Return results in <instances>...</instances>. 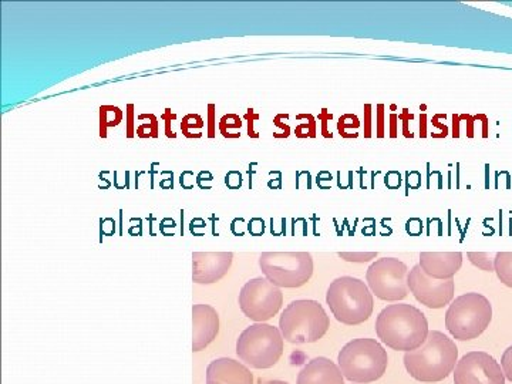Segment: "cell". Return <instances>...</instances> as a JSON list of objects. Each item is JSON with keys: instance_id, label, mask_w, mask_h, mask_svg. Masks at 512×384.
I'll use <instances>...</instances> for the list:
<instances>
[{"instance_id": "25", "label": "cell", "mask_w": 512, "mask_h": 384, "mask_svg": "<svg viewBox=\"0 0 512 384\" xmlns=\"http://www.w3.org/2000/svg\"><path fill=\"white\" fill-rule=\"evenodd\" d=\"M215 114H217V106L215 104H208V137L214 138L215 134H217V119H215Z\"/></svg>"}, {"instance_id": "14", "label": "cell", "mask_w": 512, "mask_h": 384, "mask_svg": "<svg viewBox=\"0 0 512 384\" xmlns=\"http://www.w3.org/2000/svg\"><path fill=\"white\" fill-rule=\"evenodd\" d=\"M192 350L201 352L210 346L220 332V316L210 305L192 306Z\"/></svg>"}, {"instance_id": "9", "label": "cell", "mask_w": 512, "mask_h": 384, "mask_svg": "<svg viewBox=\"0 0 512 384\" xmlns=\"http://www.w3.org/2000/svg\"><path fill=\"white\" fill-rule=\"evenodd\" d=\"M366 281L376 298L399 302L409 295V269L396 258L377 259L366 272Z\"/></svg>"}, {"instance_id": "3", "label": "cell", "mask_w": 512, "mask_h": 384, "mask_svg": "<svg viewBox=\"0 0 512 384\" xmlns=\"http://www.w3.org/2000/svg\"><path fill=\"white\" fill-rule=\"evenodd\" d=\"M326 303L336 320L343 325H362L372 316L375 299L362 279L342 276L329 285Z\"/></svg>"}, {"instance_id": "28", "label": "cell", "mask_w": 512, "mask_h": 384, "mask_svg": "<svg viewBox=\"0 0 512 384\" xmlns=\"http://www.w3.org/2000/svg\"><path fill=\"white\" fill-rule=\"evenodd\" d=\"M134 104H128L127 106V113H126V136L127 138H133L136 136L137 128H134Z\"/></svg>"}, {"instance_id": "16", "label": "cell", "mask_w": 512, "mask_h": 384, "mask_svg": "<svg viewBox=\"0 0 512 384\" xmlns=\"http://www.w3.org/2000/svg\"><path fill=\"white\" fill-rule=\"evenodd\" d=\"M207 383L254 384V375L237 360L221 357L207 367Z\"/></svg>"}, {"instance_id": "2", "label": "cell", "mask_w": 512, "mask_h": 384, "mask_svg": "<svg viewBox=\"0 0 512 384\" xmlns=\"http://www.w3.org/2000/svg\"><path fill=\"white\" fill-rule=\"evenodd\" d=\"M458 348L444 333L433 330L419 349L404 353V366L413 379L437 383L447 379L456 369Z\"/></svg>"}, {"instance_id": "1", "label": "cell", "mask_w": 512, "mask_h": 384, "mask_svg": "<svg viewBox=\"0 0 512 384\" xmlns=\"http://www.w3.org/2000/svg\"><path fill=\"white\" fill-rule=\"evenodd\" d=\"M429 333L426 315L410 303L386 306L376 319L377 338L397 352L419 349Z\"/></svg>"}, {"instance_id": "20", "label": "cell", "mask_w": 512, "mask_h": 384, "mask_svg": "<svg viewBox=\"0 0 512 384\" xmlns=\"http://www.w3.org/2000/svg\"><path fill=\"white\" fill-rule=\"evenodd\" d=\"M181 131L187 138H201L202 128L205 127V121L200 114H187L181 121Z\"/></svg>"}, {"instance_id": "26", "label": "cell", "mask_w": 512, "mask_h": 384, "mask_svg": "<svg viewBox=\"0 0 512 384\" xmlns=\"http://www.w3.org/2000/svg\"><path fill=\"white\" fill-rule=\"evenodd\" d=\"M501 367H503L505 379L512 382V346L505 350L503 359H501Z\"/></svg>"}, {"instance_id": "17", "label": "cell", "mask_w": 512, "mask_h": 384, "mask_svg": "<svg viewBox=\"0 0 512 384\" xmlns=\"http://www.w3.org/2000/svg\"><path fill=\"white\" fill-rule=\"evenodd\" d=\"M298 384H345V376L328 357H316L299 372Z\"/></svg>"}, {"instance_id": "30", "label": "cell", "mask_w": 512, "mask_h": 384, "mask_svg": "<svg viewBox=\"0 0 512 384\" xmlns=\"http://www.w3.org/2000/svg\"><path fill=\"white\" fill-rule=\"evenodd\" d=\"M207 384H220V383H207Z\"/></svg>"}, {"instance_id": "12", "label": "cell", "mask_w": 512, "mask_h": 384, "mask_svg": "<svg viewBox=\"0 0 512 384\" xmlns=\"http://www.w3.org/2000/svg\"><path fill=\"white\" fill-rule=\"evenodd\" d=\"M409 291L421 305L430 309H441L453 301L456 282L454 279L440 281L431 278L420 265H416L409 272Z\"/></svg>"}, {"instance_id": "7", "label": "cell", "mask_w": 512, "mask_h": 384, "mask_svg": "<svg viewBox=\"0 0 512 384\" xmlns=\"http://www.w3.org/2000/svg\"><path fill=\"white\" fill-rule=\"evenodd\" d=\"M281 330L268 323H255L239 335L237 355L252 369H271L284 355Z\"/></svg>"}, {"instance_id": "23", "label": "cell", "mask_w": 512, "mask_h": 384, "mask_svg": "<svg viewBox=\"0 0 512 384\" xmlns=\"http://www.w3.org/2000/svg\"><path fill=\"white\" fill-rule=\"evenodd\" d=\"M495 255L497 254H487V252H470V254H468V259H470L471 264L480 268L481 271L494 272Z\"/></svg>"}, {"instance_id": "29", "label": "cell", "mask_w": 512, "mask_h": 384, "mask_svg": "<svg viewBox=\"0 0 512 384\" xmlns=\"http://www.w3.org/2000/svg\"><path fill=\"white\" fill-rule=\"evenodd\" d=\"M259 384H289V383L282 382V380H268V382H262V380H261V383H259Z\"/></svg>"}, {"instance_id": "4", "label": "cell", "mask_w": 512, "mask_h": 384, "mask_svg": "<svg viewBox=\"0 0 512 384\" xmlns=\"http://www.w3.org/2000/svg\"><path fill=\"white\" fill-rule=\"evenodd\" d=\"M338 362L345 379L367 384L382 379L389 365V356L376 339H353L340 350Z\"/></svg>"}, {"instance_id": "15", "label": "cell", "mask_w": 512, "mask_h": 384, "mask_svg": "<svg viewBox=\"0 0 512 384\" xmlns=\"http://www.w3.org/2000/svg\"><path fill=\"white\" fill-rule=\"evenodd\" d=\"M421 269L427 275L440 281L453 279L463 265V254L461 252H421Z\"/></svg>"}, {"instance_id": "19", "label": "cell", "mask_w": 512, "mask_h": 384, "mask_svg": "<svg viewBox=\"0 0 512 384\" xmlns=\"http://www.w3.org/2000/svg\"><path fill=\"white\" fill-rule=\"evenodd\" d=\"M494 272L505 286L512 289V252H498L495 255Z\"/></svg>"}, {"instance_id": "10", "label": "cell", "mask_w": 512, "mask_h": 384, "mask_svg": "<svg viewBox=\"0 0 512 384\" xmlns=\"http://www.w3.org/2000/svg\"><path fill=\"white\" fill-rule=\"evenodd\" d=\"M238 302L239 308L248 319L264 323L281 311L284 293L268 279L254 278L242 286Z\"/></svg>"}, {"instance_id": "6", "label": "cell", "mask_w": 512, "mask_h": 384, "mask_svg": "<svg viewBox=\"0 0 512 384\" xmlns=\"http://www.w3.org/2000/svg\"><path fill=\"white\" fill-rule=\"evenodd\" d=\"M493 320V306L481 293L458 296L446 313V328L454 339L466 342L483 335Z\"/></svg>"}, {"instance_id": "13", "label": "cell", "mask_w": 512, "mask_h": 384, "mask_svg": "<svg viewBox=\"0 0 512 384\" xmlns=\"http://www.w3.org/2000/svg\"><path fill=\"white\" fill-rule=\"evenodd\" d=\"M232 252H194L192 254V281L195 284H217L231 269Z\"/></svg>"}, {"instance_id": "18", "label": "cell", "mask_w": 512, "mask_h": 384, "mask_svg": "<svg viewBox=\"0 0 512 384\" xmlns=\"http://www.w3.org/2000/svg\"><path fill=\"white\" fill-rule=\"evenodd\" d=\"M123 111L119 109L117 106H111V104H107V106L100 107V137L107 138V130L110 127H117L123 121Z\"/></svg>"}, {"instance_id": "5", "label": "cell", "mask_w": 512, "mask_h": 384, "mask_svg": "<svg viewBox=\"0 0 512 384\" xmlns=\"http://www.w3.org/2000/svg\"><path fill=\"white\" fill-rule=\"evenodd\" d=\"M330 319L323 306L311 299H299L286 306L279 319V330L293 345L315 343L328 333Z\"/></svg>"}, {"instance_id": "11", "label": "cell", "mask_w": 512, "mask_h": 384, "mask_svg": "<svg viewBox=\"0 0 512 384\" xmlns=\"http://www.w3.org/2000/svg\"><path fill=\"white\" fill-rule=\"evenodd\" d=\"M454 384H505L503 367L488 353H467L454 369Z\"/></svg>"}, {"instance_id": "8", "label": "cell", "mask_w": 512, "mask_h": 384, "mask_svg": "<svg viewBox=\"0 0 512 384\" xmlns=\"http://www.w3.org/2000/svg\"><path fill=\"white\" fill-rule=\"evenodd\" d=\"M259 268L279 288L296 289L311 281L313 258L309 252H264Z\"/></svg>"}, {"instance_id": "21", "label": "cell", "mask_w": 512, "mask_h": 384, "mask_svg": "<svg viewBox=\"0 0 512 384\" xmlns=\"http://www.w3.org/2000/svg\"><path fill=\"white\" fill-rule=\"evenodd\" d=\"M220 133L225 138H239L241 137L242 120L237 114H225L221 117Z\"/></svg>"}, {"instance_id": "22", "label": "cell", "mask_w": 512, "mask_h": 384, "mask_svg": "<svg viewBox=\"0 0 512 384\" xmlns=\"http://www.w3.org/2000/svg\"><path fill=\"white\" fill-rule=\"evenodd\" d=\"M138 120H147V123H141L140 126L137 127L136 134L140 138H157L158 134H160V128H158V119L157 116H154L153 113L150 114H140L138 116Z\"/></svg>"}, {"instance_id": "24", "label": "cell", "mask_w": 512, "mask_h": 384, "mask_svg": "<svg viewBox=\"0 0 512 384\" xmlns=\"http://www.w3.org/2000/svg\"><path fill=\"white\" fill-rule=\"evenodd\" d=\"M339 258L346 262H356V264H365L372 261L377 256V252H339Z\"/></svg>"}, {"instance_id": "27", "label": "cell", "mask_w": 512, "mask_h": 384, "mask_svg": "<svg viewBox=\"0 0 512 384\" xmlns=\"http://www.w3.org/2000/svg\"><path fill=\"white\" fill-rule=\"evenodd\" d=\"M171 109H165L163 116H161V120L165 121V136L168 138H175L177 134L174 133L173 128H171V121L177 120V114L171 113Z\"/></svg>"}]
</instances>
